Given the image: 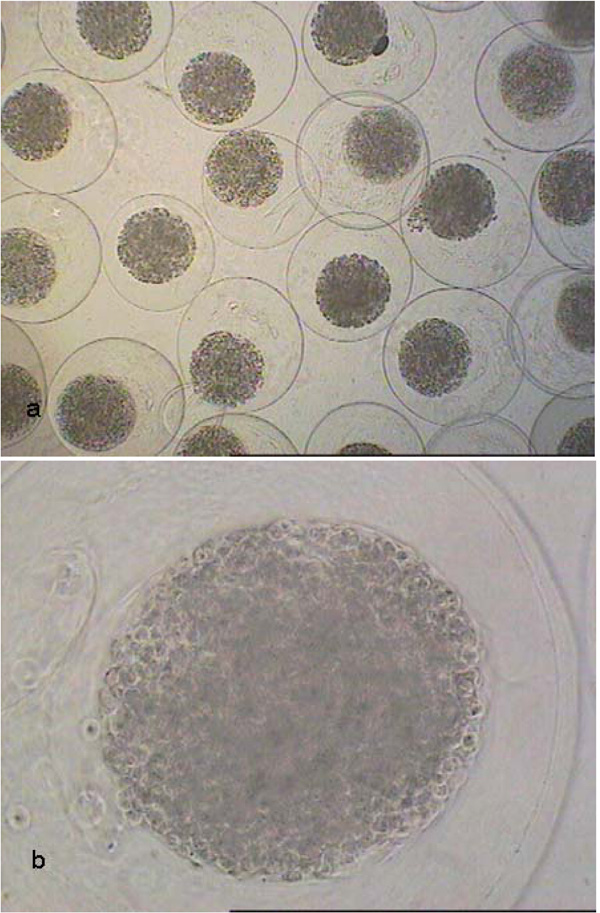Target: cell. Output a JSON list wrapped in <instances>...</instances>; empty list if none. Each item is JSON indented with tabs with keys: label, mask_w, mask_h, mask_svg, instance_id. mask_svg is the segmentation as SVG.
Here are the masks:
<instances>
[{
	"label": "cell",
	"mask_w": 600,
	"mask_h": 913,
	"mask_svg": "<svg viewBox=\"0 0 600 913\" xmlns=\"http://www.w3.org/2000/svg\"><path fill=\"white\" fill-rule=\"evenodd\" d=\"M383 360L397 397L437 422L499 410L522 378L511 315L471 289H437L406 304L390 325Z\"/></svg>",
	"instance_id": "obj_1"
},
{
	"label": "cell",
	"mask_w": 600,
	"mask_h": 913,
	"mask_svg": "<svg viewBox=\"0 0 600 913\" xmlns=\"http://www.w3.org/2000/svg\"><path fill=\"white\" fill-rule=\"evenodd\" d=\"M296 48L284 22L253 1H206L173 28L166 48L167 90L181 112L215 131L262 122L294 83Z\"/></svg>",
	"instance_id": "obj_2"
},
{
	"label": "cell",
	"mask_w": 600,
	"mask_h": 913,
	"mask_svg": "<svg viewBox=\"0 0 600 913\" xmlns=\"http://www.w3.org/2000/svg\"><path fill=\"white\" fill-rule=\"evenodd\" d=\"M304 189L328 219L354 227L389 225L411 207L428 171L418 122L396 102L334 97L305 123L297 145Z\"/></svg>",
	"instance_id": "obj_3"
},
{
	"label": "cell",
	"mask_w": 600,
	"mask_h": 913,
	"mask_svg": "<svg viewBox=\"0 0 600 913\" xmlns=\"http://www.w3.org/2000/svg\"><path fill=\"white\" fill-rule=\"evenodd\" d=\"M303 344L300 320L279 290L252 277L223 278L201 291L180 320L183 384L217 409L262 408L292 385Z\"/></svg>",
	"instance_id": "obj_4"
},
{
	"label": "cell",
	"mask_w": 600,
	"mask_h": 913,
	"mask_svg": "<svg viewBox=\"0 0 600 913\" xmlns=\"http://www.w3.org/2000/svg\"><path fill=\"white\" fill-rule=\"evenodd\" d=\"M400 227L412 260L428 276L471 290L517 270L532 235L529 206L517 183L495 164L471 156L433 163Z\"/></svg>",
	"instance_id": "obj_5"
},
{
	"label": "cell",
	"mask_w": 600,
	"mask_h": 913,
	"mask_svg": "<svg viewBox=\"0 0 600 913\" xmlns=\"http://www.w3.org/2000/svg\"><path fill=\"white\" fill-rule=\"evenodd\" d=\"M183 383L157 349L127 337L90 341L57 370L48 394L55 429L85 455H156L173 439Z\"/></svg>",
	"instance_id": "obj_6"
},
{
	"label": "cell",
	"mask_w": 600,
	"mask_h": 913,
	"mask_svg": "<svg viewBox=\"0 0 600 913\" xmlns=\"http://www.w3.org/2000/svg\"><path fill=\"white\" fill-rule=\"evenodd\" d=\"M412 282V258L393 227L328 218L302 235L286 272L299 320L335 342L361 341L390 326L406 306Z\"/></svg>",
	"instance_id": "obj_7"
},
{
	"label": "cell",
	"mask_w": 600,
	"mask_h": 913,
	"mask_svg": "<svg viewBox=\"0 0 600 913\" xmlns=\"http://www.w3.org/2000/svg\"><path fill=\"white\" fill-rule=\"evenodd\" d=\"M117 146L109 104L87 80L40 69L16 78L1 100V163L37 192L65 195L95 183Z\"/></svg>",
	"instance_id": "obj_8"
},
{
	"label": "cell",
	"mask_w": 600,
	"mask_h": 913,
	"mask_svg": "<svg viewBox=\"0 0 600 913\" xmlns=\"http://www.w3.org/2000/svg\"><path fill=\"white\" fill-rule=\"evenodd\" d=\"M475 96L486 124L509 145L562 150L594 127L593 52L563 50L509 28L481 57Z\"/></svg>",
	"instance_id": "obj_9"
},
{
	"label": "cell",
	"mask_w": 600,
	"mask_h": 913,
	"mask_svg": "<svg viewBox=\"0 0 600 913\" xmlns=\"http://www.w3.org/2000/svg\"><path fill=\"white\" fill-rule=\"evenodd\" d=\"M308 68L332 96L372 95L394 102L428 78L435 36L419 3L316 2L302 34Z\"/></svg>",
	"instance_id": "obj_10"
},
{
	"label": "cell",
	"mask_w": 600,
	"mask_h": 913,
	"mask_svg": "<svg viewBox=\"0 0 600 913\" xmlns=\"http://www.w3.org/2000/svg\"><path fill=\"white\" fill-rule=\"evenodd\" d=\"M0 312L16 323L47 324L70 314L94 288L102 242L75 203L37 191L0 205Z\"/></svg>",
	"instance_id": "obj_11"
},
{
	"label": "cell",
	"mask_w": 600,
	"mask_h": 913,
	"mask_svg": "<svg viewBox=\"0 0 600 913\" xmlns=\"http://www.w3.org/2000/svg\"><path fill=\"white\" fill-rule=\"evenodd\" d=\"M215 241L204 217L187 202L150 193L124 203L107 225L102 265L116 293L149 312L190 304L209 284Z\"/></svg>",
	"instance_id": "obj_12"
},
{
	"label": "cell",
	"mask_w": 600,
	"mask_h": 913,
	"mask_svg": "<svg viewBox=\"0 0 600 913\" xmlns=\"http://www.w3.org/2000/svg\"><path fill=\"white\" fill-rule=\"evenodd\" d=\"M202 198L213 228L254 250L287 243L316 211L300 177L297 146L256 130L229 132L214 144L203 168Z\"/></svg>",
	"instance_id": "obj_13"
},
{
	"label": "cell",
	"mask_w": 600,
	"mask_h": 913,
	"mask_svg": "<svg viewBox=\"0 0 600 913\" xmlns=\"http://www.w3.org/2000/svg\"><path fill=\"white\" fill-rule=\"evenodd\" d=\"M43 43L66 71L89 81L129 79L151 66L173 32L169 1H42Z\"/></svg>",
	"instance_id": "obj_14"
},
{
	"label": "cell",
	"mask_w": 600,
	"mask_h": 913,
	"mask_svg": "<svg viewBox=\"0 0 600 913\" xmlns=\"http://www.w3.org/2000/svg\"><path fill=\"white\" fill-rule=\"evenodd\" d=\"M511 320L524 367L542 387L565 392L594 381V270L557 268L517 297Z\"/></svg>",
	"instance_id": "obj_15"
},
{
	"label": "cell",
	"mask_w": 600,
	"mask_h": 913,
	"mask_svg": "<svg viewBox=\"0 0 600 913\" xmlns=\"http://www.w3.org/2000/svg\"><path fill=\"white\" fill-rule=\"evenodd\" d=\"M532 228L546 251L566 267L594 270L595 147L577 143L542 165L529 207Z\"/></svg>",
	"instance_id": "obj_16"
},
{
	"label": "cell",
	"mask_w": 600,
	"mask_h": 913,
	"mask_svg": "<svg viewBox=\"0 0 600 913\" xmlns=\"http://www.w3.org/2000/svg\"><path fill=\"white\" fill-rule=\"evenodd\" d=\"M1 441L2 448L31 433L46 402L45 374L39 354L18 323L2 317Z\"/></svg>",
	"instance_id": "obj_17"
},
{
	"label": "cell",
	"mask_w": 600,
	"mask_h": 913,
	"mask_svg": "<svg viewBox=\"0 0 600 913\" xmlns=\"http://www.w3.org/2000/svg\"><path fill=\"white\" fill-rule=\"evenodd\" d=\"M296 453L288 440L263 420L244 415L217 416L190 429L174 455L228 456Z\"/></svg>",
	"instance_id": "obj_18"
},
{
	"label": "cell",
	"mask_w": 600,
	"mask_h": 913,
	"mask_svg": "<svg viewBox=\"0 0 600 913\" xmlns=\"http://www.w3.org/2000/svg\"><path fill=\"white\" fill-rule=\"evenodd\" d=\"M500 4L516 20L519 28L548 45L580 52L594 44V1H516Z\"/></svg>",
	"instance_id": "obj_19"
}]
</instances>
